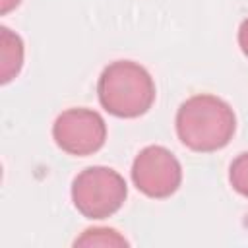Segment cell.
I'll return each instance as SVG.
<instances>
[{"label": "cell", "mask_w": 248, "mask_h": 248, "mask_svg": "<svg viewBox=\"0 0 248 248\" xmlns=\"http://www.w3.org/2000/svg\"><path fill=\"white\" fill-rule=\"evenodd\" d=\"M174 126L182 145L196 153H213L231 143L236 132V114L221 97L198 93L178 107Z\"/></svg>", "instance_id": "obj_1"}, {"label": "cell", "mask_w": 248, "mask_h": 248, "mask_svg": "<svg viewBox=\"0 0 248 248\" xmlns=\"http://www.w3.org/2000/svg\"><path fill=\"white\" fill-rule=\"evenodd\" d=\"M155 81L151 74L134 60H114L97 79L101 107L116 118H138L155 103Z\"/></svg>", "instance_id": "obj_2"}, {"label": "cell", "mask_w": 248, "mask_h": 248, "mask_svg": "<svg viewBox=\"0 0 248 248\" xmlns=\"http://www.w3.org/2000/svg\"><path fill=\"white\" fill-rule=\"evenodd\" d=\"M74 207L87 219H107L114 215L128 198L124 176L103 165L87 167L72 180Z\"/></svg>", "instance_id": "obj_3"}, {"label": "cell", "mask_w": 248, "mask_h": 248, "mask_svg": "<svg viewBox=\"0 0 248 248\" xmlns=\"http://www.w3.org/2000/svg\"><path fill=\"white\" fill-rule=\"evenodd\" d=\"M52 140L68 155H93L107 141L105 118L93 108H66L56 116L52 124Z\"/></svg>", "instance_id": "obj_4"}, {"label": "cell", "mask_w": 248, "mask_h": 248, "mask_svg": "<svg viewBox=\"0 0 248 248\" xmlns=\"http://www.w3.org/2000/svg\"><path fill=\"white\" fill-rule=\"evenodd\" d=\"M132 182L147 198H170L182 184L180 161L163 145L143 147L132 163Z\"/></svg>", "instance_id": "obj_5"}, {"label": "cell", "mask_w": 248, "mask_h": 248, "mask_svg": "<svg viewBox=\"0 0 248 248\" xmlns=\"http://www.w3.org/2000/svg\"><path fill=\"white\" fill-rule=\"evenodd\" d=\"M25 46L17 33L8 27H0V81L6 85L10 83L23 66Z\"/></svg>", "instance_id": "obj_6"}, {"label": "cell", "mask_w": 248, "mask_h": 248, "mask_svg": "<svg viewBox=\"0 0 248 248\" xmlns=\"http://www.w3.org/2000/svg\"><path fill=\"white\" fill-rule=\"evenodd\" d=\"M74 246H105V248H112V246H128V240L114 229L93 227V229H85L74 240Z\"/></svg>", "instance_id": "obj_7"}, {"label": "cell", "mask_w": 248, "mask_h": 248, "mask_svg": "<svg viewBox=\"0 0 248 248\" xmlns=\"http://www.w3.org/2000/svg\"><path fill=\"white\" fill-rule=\"evenodd\" d=\"M229 182L234 192L248 198V151L236 155L229 167Z\"/></svg>", "instance_id": "obj_8"}, {"label": "cell", "mask_w": 248, "mask_h": 248, "mask_svg": "<svg viewBox=\"0 0 248 248\" xmlns=\"http://www.w3.org/2000/svg\"><path fill=\"white\" fill-rule=\"evenodd\" d=\"M236 39H238V46H240V50H242V54L248 58V17L240 23V27H238V35H236Z\"/></svg>", "instance_id": "obj_9"}, {"label": "cell", "mask_w": 248, "mask_h": 248, "mask_svg": "<svg viewBox=\"0 0 248 248\" xmlns=\"http://www.w3.org/2000/svg\"><path fill=\"white\" fill-rule=\"evenodd\" d=\"M19 2H21V0H0V4H2V10H0L2 16H6L8 12H12L14 8H17Z\"/></svg>", "instance_id": "obj_10"}]
</instances>
